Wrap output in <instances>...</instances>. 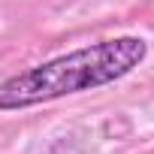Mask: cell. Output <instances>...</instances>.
I'll list each match as a JSON object with an SVG mask.
<instances>
[{"mask_svg": "<svg viewBox=\"0 0 154 154\" xmlns=\"http://www.w3.org/2000/svg\"><path fill=\"white\" fill-rule=\"evenodd\" d=\"M148 57V42L142 36L124 33L72 48L9 79H0V112H18L82 91H97L121 82Z\"/></svg>", "mask_w": 154, "mask_h": 154, "instance_id": "1", "label": "cell"}]
</instances>
